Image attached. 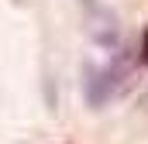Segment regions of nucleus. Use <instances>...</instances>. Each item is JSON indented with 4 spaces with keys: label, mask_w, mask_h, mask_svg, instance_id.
<instances>
[{
    "label": "nucleus",
    "mask_w": 148,
    "mask_h": 144,
    "mask_svg": "<svg viewBox=\"0 0 148 144\" xmlns=\"http://www.w3.org/2000/svg\"><path fill=\"white\" fill-rule=\"evenodd\" d=\"M141 62L148 65V28H145V35H141Z\"/></svg>",
    "instance_id": "nucleus-2"
},
{
    "label": "nucleus",
    "mask_w": 148,
    "mask_h": 144,
    "mask_svg": "<svg viewBox=\"0 0 148 144\" xmlns=\"http://www.w3.org/2000/svg\"><path fill=\"white\" fill-rule=\"evenodd\" d=\"M124 75L127 72L117 69V65H103V69H86V79H83V93H86V103L93 110L107 107L114 96H117V89H121V82H124Z\"/></svg>",
    "instance_id": "nucleus-1"
}]
</instances>
